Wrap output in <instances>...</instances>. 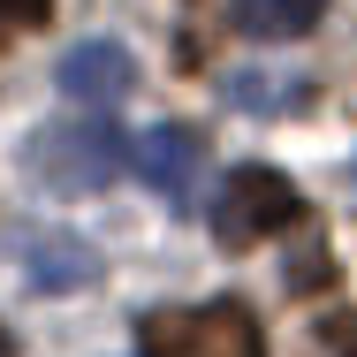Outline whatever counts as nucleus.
<instances>
[{
    "mask_svg": "<svg viewBox=\"0 0 357 357\" xmlns=\"http://www.w3.org/2000/svg\"><path fill=\"white\" fill-rule=\"evenodd\" d=\"M122 167H137V144L107 122H46L38 137L23 144V175L46 183L54 198H76V190H107Z\"/></svg>",
    "mask_w": 357,
    "mask_h": 357,
    "instance_id": "1",
    "label": "nucleus"
},
{
    "mask_svg": "<svg viewBox=\"0 0 357 357\" xmlns=\"http://www.w3.org/2000/svg\"><path fill=\"white\" fill-rule=\"evenodd\" d=\"M144 357H266V335L243 304H183V312H152L137 327Z\"/></svg>",
    "mask_w": 357,
    "mask_h": 357,
    "instance_id": "2",
    "label": "nucleus"
},
{
    "mask_svg": "<svg viewBox=\"0 0 357 357\" xmlns=\"http://www.w3.org/2000/svg\"><path fill=\"white\" fill-rule=\"evenodd\" d=\"M296 220H304V198H296V183L274 175V167H236V175L220 183V198H213V236L228 251H251V243L282 236Z\"/></svg>",
    "mask_w": 357,
    "mask_h": 357,
    "instance_id": "3",
    "label": "nucleus"
},
{
    "mask_svg": "<svg viewBox=\"0 0 357 357\" xmlns=\"http://www.w3.org/2000/svg\"><path fill=\"white\" fill-rule=\"evenodd\" d=\"M54 84L69 91L76 107H122V99L137 91V61H130V46H114V38H84V46L61 54Z\"/></svg>",
    "mask_w": 357,
    "mask_h": 357,
    "instance_id": "4",
    "label": "nucleus"
},
{
    "mask_svg": "<svg viewBox=\"0 0 357 357\" xmlns=\"http://www.w3.org/2000/svg\"><path fill=\"white\" fill-rule=\"evenodd\" d=\"M137 175L152 190H167L175 206L198 198V175H206V137L190 122H160L152 137H137Z\"/></svg>",
    "mask_w": 357,
    "mask_h": 357,
    "instance_id": "5",
    "label": "nucleus"
},
{
    "mask_svg": "<svg viewBox=\"0 0 357 357\" xmlns=\"http://www.w3.org/2000/svg\"><path fill=\"white\" fill-rule=\"evenodd\" d=\"M23 282L61 296V289H91L99 282V251L76 236V228H31L23 236Z\"/></svg>",
    "mask_w": 357,
    "mask_h": 357,
    "instance_id": "6",
    "label": "nucleus"
},
{
    "mask_svg": "<svg viewBox=\"0 0 357 357\" xmlns=\"http://www.w3.org/2000/svg\"><path fill=\"white\" fill-rule=\"evenodd\" d=\"M220 91H228L236 114H296V107H312V76H274V69H243Z\"/></svg>",
    "mask_w": 357,
    "mask_h": 357,
    "instance_id": "7",
    "label": "nucleus"
},
{
    "mask_svg": "<svg viewBox=\"0 0 357 357\" xmlns=\"http://www.w3.org/2000/svg\"><path fill=\"white\" fill-rule=\"evenodd\" d=\"M319 15H327V0H243L236 31L243 38H304V31H319Z\"/></svg>",
    "mask_w": 357,
    "mask_h": 357,
    "instance_id": "8",
    "label": "nucleus"
},
{
    "mask_svg": "<svg viewBox=\"0 0 357 357\" xmlns=\"http://www.w3.org/2000/svg\"><path fill=\"white\" fill-rule=\"evenodd\" d=\"M319 357H357V319H350V312L319 319Z\"/></svg>",
    "mask_w": 357,
    "mask_h": 357,
    "instance_id": "9",
    "label": "nucleus"
},
{
    "mask_svg": "<svg viewBox=\"0 0 357 357\" xmlns=\"http://www.w3.org/2000/svg\"><path fill=\"white\" fill-rule=\"evenodd\" d=\"M327 282H335V259H327V251L312 243V251L296 259V274H289V289H327Z\"/></svg>",
    "mask_w": 357,
    "mask_h": 357,
    "instance_id": "10",
    "label": "nucleus"
},
{
    "mask_svg": "<svg viewBox=\"0 0 357 357\" xmlns=\"http://www.w3.org/2000/svg\"><path fill=\"white\" fill-rule=\"evenodd\" d=\"M31 8H38V0H0V38H8V31H15V23L31 15Z\"/></svg>",
    "mask_w": 357,
    "mask_h": 357,
    "instance_id": "11",
    "label": "nucleus"
},
{
    "mask_svg": "<svg viewBox=\"0 0 357 357\" xmlns=\"http://www.w3.org/2000/svg\"><path fill=\"white\" fill-rule=\"evenodd\" d=\"M0 357H15V335H8V327H0Z\"/></svg>",
    "mask_w": 357,
    "mask_h": 357,
    "instance_id": "12",
    "label": "nucleus"
},
{
    "mask_svg": "<svg viewBox=\"0 0 357 357\" xmlns=\"http://www.w3.org/2000/svg\"><path fill=\"white\" fill-rule=\"evenodd\" d=\"M350 175H357V167H350Z\"/></svg>",
    "mask_w": 357,
    "mask_h": 357,
    "instance_id": "13",
    "label": "nucleus"
}]
</instances>
